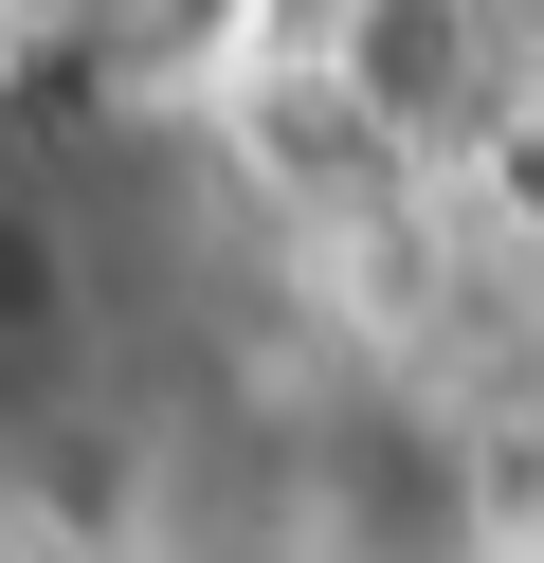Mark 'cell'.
<instances>
[{"label":"cell","instance_id":"6da1fadb","mask_svg":"<svg viewBox=\"0 0 544 563\" xmlns=\"http://www.w3.org/2000/svg\"><path fill=\"white\" fill-rule=\"evenodd\" d=\"M218 563H471V490L418 418L381 400H309L236 454L218 490Z\"/></svg>","mask_w":544,"mask_h":563},{"label":"cell","instance_id":"7a4b0ae2","mask_svg":"<svg viewBox=\"0 0 544 563\" xmlns=\"http://www.w3.org/2000/svg\"><path fill=\"white\" fill-rule=\"evenodd\" d=\"M490 74H508L490 0H363V19H345V91L399 128V146H418V128H471Z\"/></svg>","mask_w":544,"mask_h":563},{"label":"cell","instance_id":"277c9868","mask_svg":"<svg viewBox=\"0 0 544 563\" xmlns=\"http://www.w3.org/2000/svg\"><path fill=\"white\" fill-rule=\"evenodd\" d=\"M200 19H218V0H91V37H109V55H181Z\"/></svg>","mask_w":544,"mask_h":563},{"label":"cell","instance_id":"3957f363","mask_svg":"<svg viewBox=\"0 0 544 563\" xmlns=\"http://www.w3.org/2000/svg\"><path fill=\"white\" fill-rule=\"evenodd\" d=\"M73 345H91V236H73L55 183H19V164H0V400H19V382H55Z\"/></svg>","mask_w":544,"mask_h":563}]
</instances>
